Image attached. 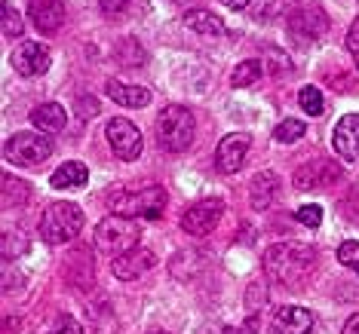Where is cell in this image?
Listing matches in <instances>:
<instances>
[{
    "label": "cell",
    "mask_w": 359,
    "mask_h": 334,
    "mask_svg": "<svg viewBox=\"0 0 359 334\" xmlns=\"http://www.w3.org/2000/svg\"><path fill=\"white\" fill-rule=\"evenodd\" d=\"M53 153V141L43 132H15L4 144V157L13 166H40Z\"/></svg>",
    "instance_id": "52a82bcc"
},
{
    "label": "cell",
    "mask_w": 359,
    "mask_h": 334,
    "mask_svg": "<svg viewBox=\"0 0 359 334\" xmlns=\"http://www.w3.org/2000/svg\"><path fill=\"white\" fill-rule=\"evenodd\" d=\"M347 50H350V55H353V62H356V68H359V15H356L353 28L347 31Z\"/></svg>",
    "instance_id": "d6a6232c"
},
{
    "label": "cell",
    "mask_w": 359,
    "mask_h": 334,
    "mask_svg": "<svg viewBox=\"0 0 359 334\" xmlns=\"http://www.w3.org/2000/svg\"><path fill=\"white\" fill-rule=\"evenodd\" d=\"M249 144L252 138L246 132H231L218 141V151H215V169L222 175H233L243 169V162L249 157Z\"/></svg>",
    "instance_id": "9c48e42d"
},
{
    "label": "cell",
    "mask_w": 359,
    "mask_h": 334,
    "mask_svg": "<svg viewBox=\"0 0 359 334\" xmlns=\"http://www.w3.org/2000/svg\"><path fill=\"white\" fill-rule=\"evenodd\" d=\"M264 273L267 279H273L276 285L285 288H298L310 279L316 267V251L307 242H276L264 251Z\"/></svg>",
    "instance_id": "6da1fadb"
},
{
    "label": "cell",
    "mask_w": 359,
    "mask_h": 334,
    "mask_svg": "<svg viewBox=\"0 0 359 334\" xmlns=\"http://www.w3.org/2000/svg\"><path fill=\"white\" fill-rule=\"evenodd\" d=\"M332 144L341 160H359V113H347V117L338 120V126L332 132Z\"/></svg>",
    "instance_id": "5bb4252c"
},
{
    "label": "cell",
    "mask_w": 359,
    "mask_h": 334,
    "mask_svg": "<svg viewBox=\"0 0 359 334\" xmlns=\"http://www.w3.org/2000/svg\"><path fill=\"white\" fill-rule=\"evenodd\" d=\"M50 334H83V328H80V322L74 316H59Z\"/></svg>",
    "instance_id": "1f68e13d"
},
{
    "label": "cell",
    "mask_w": 359,
    "mask_h": 334,
    "mask_svg": "<svg viewBox=\"0 0 359 334\" xmlns=\"http://www.w3.org/2000/svg\"><path fill=\"white\" fill-rule=\"evenodd\" d=\"M4 206H15V202H25L28 200V190L31 187L28 184H22V181H15L13 175H4Z\"/></svg>",
    "instance_id": "4316f807"
},
{
    "label": "cell",
    "mask_w": 359,
    "mask_h": 334,
    "mask_svg": "<svg viewBox=\"0 0 359 334\" xmlns=\"http://www.w3.org/2000/svg\"><path fill=\"white\" fill-rule=\"evenodd\" d=\"M285 31H289V40L295 46H313L316 40H320L325 31H329V15H325L320 6H298V10H292L285 15Z\"/></svg>",
    "instance_id": "8992f818"
},
{
    "label": "cell",
    "mask_w": 359,
    "mask_h": 334,
    "mask_svg": "<svg viewBox=\"0 0 359 334\" xmlns=\"http://www.w3.org/2000/svg\"><path fill=\"white\" fill-rule=\"evenodd\" d=\"M276 193H280V178L273 172H258L252 178V187H249V202L255 211H264L273 206Z\"/></svg>",
    "instance_id": "e0dca14e"
},
{
    "label": "cell",
    "mask_w": 359,
    "mask_h": 334,
    "mask_svg": "<svg viewBox=\"0 0 359 334\" xmlns=\"http://www.w3.org/2000/svg\"><path fill=\"white\" fill-rule=\"evenodd\" d=\"M157 141L163 151L182 153L194 141V113L182 104H169L157 117Z\"/></svg>",
    "instance_id": "277c9868"
},
{
    "label": "cell",
    "mask_w": 359,
    "mask_h": 334,
    "mask_svg": "<svg viewBox=\"0 0 359 334\" xmlns=\"http://www.w3.org/2000/svg\"><path fill=\"white\" fill-rule=\"evenodd\" d=\"M264 64H267V71H271V74H285V71H292V62L285 59V53L276 50V46H271V50H267Z\"/></svg>",
    "instance_id": "f1b7e54d"
},
{
    "label": "cell",
    "mask_w": 359,
    "mask_h": 334,
    "mask_svg": "<svg viewBox=\"0 0 359 334\" xmlns=\"http://www.w3.org/2000/svg\"><path fill=\"white\" fill-rule=\"evenodd\" d=\"M114 59L123 64V68H138V64L144 62V50L138 46V40L126 37L123 43H117V50H114Z\"/></svg>",
    "instance_id": "603a6c76"
},
{
    "label": "cell",
    "mask_w": 359,
    "mask_h": 334,
    "mask_svg": "<svg viewBox=\"0 0 359 334\" xmlns=\"http://www.w3.org/2000/svg\"><path fill=\"white\" fill-rule=\"evenodd\" d=\"M114 215L123 218H144V221H157L166 211V190L157 184L138 187V190H120L108 200Z\"/></svg>",
    "instance_id": "7a4b0ae2"
},
{
    "label": "cell",
    "mask_w": 359,
    "mask_h": 334,
    "mask_svg": "<svg viewBox=\"0 0 359 334\" xmlns=\"http://www.w3.org/2000/svg\"><path fill=\"white\" fill-rule=\"evenodd\" d=\"M224 334H246V331H240V328H233V325H227Z\"/></svg>",
    "instance_id": "74e56055"
},
{
    "label": "cell",
    "mask_w": 359,
    "mask_h": 334,
    "mask_svg": "<svg viewBox=\"0 0 359 334\" xmlns=\"http://www.w3.org/2000/svg\"><path fill=\"white\" fill-rule=\"evenodd\" d=\"M341 334H359V313H353L350 319L344 322V328H341Z\"/></svg>",
    "instance_id": "d590c367"
},
{
    "label": "cell",
    "mask_w": 359,
    "mask_h": 334,
    "mask_svg": "<svg viewBox=\"0 0 359 334\" xmlns=\"http://www.w3.org/2000/svg\"><path fill=\"white\" fill-rule=\"evenodd\" d=\"M295 218H298V221L304 224V227H320V221H323V209H320V206H301Z\"/></svg>",
    "instance_id": "4dcf8cb0"
},
{
    "label": "cell",
    "mask_w": 359,
    "mask_h": 334,
    "mask_svg": "<svg viewBox=\"0 0 359 334\" xmlns=\"http://www.w3.org/2000/svg\"><path fill=\"white\" fill-rule=\"evenodd\" d=\"M184 25L191 31H197V34H209V37L224 34V22L218 19L215 13H209V10H187L184 13Z\"/></svg>",
    "instance_id": "44dd1931"
},
{
    "label": "cell",
    "mask_w": 359,
    "mask_h": 334,
    "mask_svg": "<svg viewBox=\"0 0 359 334\" xmlns=\"http://www.w3.org/2000/svg\"><path fill=\"white\" fill-rule=\"evenodd\" d=\"M222 215H224V200H218V197L200 200L184 209L182 230L187 236H209L218 227V221H222Z\"/></svg>",
    "instance_id": "ba28073f"
},
{
    "label": "cell",
    "mask_w": 359,
    "mask_h": 334,
    "mask_svg": "<svg viewBox=\"0 0 359 334\" xmlns=\"http://www.w3.org/2000/svg\"><path fill=\"white\" fill-rule=\"evenodd\" d=\"M37 230L40 239L50 242V246L77 239V233L83 230V209L74 206V202H53V206H46Z\"/></svg>",
    "instance_id": "3957f363"
},
{
    "label": "cell",
    "mask_w": 359,
    "mask_h": 334,
    "mask_svg": "<svg viewBox=\"0 0 359 334\" xmlns=\"http://www.w3.org/2000/svg\"><path fill=\"white\" fill-rule=\"evenodd\" d=\"M50 62L53 55L46 50L43 43H34V40H28V43H22L19 50L13 53V64L15 71H19L22 77H40L50 71Z\"/></svg>",
    "instance_id": "7c38bea8"
},
{
    "label": "cell",
    "mask_w": 359,
    "mask_h": 334,
    "mask_svg": "<svg viewBox=\"0 0 359 334\" xmlns=\"http://www.w3.org/2000/svg\"><path fill=\"white\" fill-rule=\"evenodd\" d=\"M104 135H108L111 151L117 153L120 160L129 162V160H135L138 153H142V132H138V129L123 117L111 120V123L104 126Z\"/></svg>",
    "instance_id": "30bf717a"
},
{
    "label": "cell",
    "mask_w": 359,
    "mask_h": 334,
    "mask_svg": "<svg viewBox=\"0 0 359 334\" xmlns=\"http://www.w3.org/2000/svg\"><path fill=\"white\" fill-rule=\"evenodd\" d=\"M271 334H310L313 331V313L304 307H280L271 319Z\"/></svg>",
    "instance_id": "9a60e30c"
},
{
    "label": "cell",
    "mask_w": 359,
    "mask_h": 334,
    "mask_svg": "<svg viewBox=\"0 0 359 334\" xmlns=\"http://www.w3.org/2000/svg\"><path fill=\"white\" fill-rule=\"evenodd\" d=\"M89 181V169L83 166V162L71 160V162H62L59 169L53 172L50 184L55 187V190H65V187H83Z\"/></svg>",
    "instance_id": "ffe728a7"
},
{
    "label": "cell",
    "mask_w": 359,
    "mask_h": 334,
    "mask_svg": "<svg viewBox=\"0 0 359 334\" xmlns=\"http://www.w3.org/2000/svg\"><path fill=\"white\" fill-rule=\"evenodd\" d=\"M142 239V227L135 218H123V215H111L95 227V249L104 255H123V251L135 249V242Z\"/></svg>",
    "instance_id": "5b68a950"
},
{
    "label": "cell",
    "mask_w": 359,
    "mask_h": 334,
    "mask_svg": "<svg viewBox=\"0 0 359 334\" xmlns=\"http://www.w3.org/2000/svg\"><path fill=\"white\" fill-rule=\"evenodd\" d=\"M99 6L104 13H120V10H126L129 6V0H99Z\"/></svg>",
    "instance_id": "836d02e7"
},
{
    "label": "cell",
    "mask_w": 359,
    "mask_h": 334,
    "mask_svg": "<svg viewBox=\"0 0 359 334\" xmlns=\"http://www.w3.org/2000/svg\"><path fill=\"white\" fill-rule=\"evenodd\" d=\"M304 132H307L304 120H283V123L273 129V138L283 144H292V141H298V138H304Z\"/></svg>",
    "instance_id": "d4e9b609"
},
{
    "label": "cell",
    "mask_w": 359,
    "mask_h": 334,
    "mask_svg": "<svg viewBox=\"0 0 359 334\" xmlns=\"http://www.w3.org/2000/svg\"><path fill=\"white\" fill-rule=\"evenodd\" d=\"M22 28H25V22H22V15L13 10L10 0H4V34L6 37H19Z\"/></svg>",
    "instance_id": "83f0119b"
},
{
    "label": "cell",
    "mask_w": 359,
    "mask_h": 334,
    "mask_svg": "<svg viewBox=\"0 0 359 334\" xmlns=\"http://www.w3.org/2000/svg\"><path fill=\"white\" fill-rule=\"evenodd\" d=\"M285 4H295V0H271V6H267V4H264V13H261V15H264V19H273V15H276V13H280V10H283V6H285Z\"/></svg>",
    "instance_id": "e575fe53"
},
{
    "label": "cell",
    "mask_w": 359,
    "mask_h": 334,
    "mask_svg": "<svg viewBox=\"0 0 359 334\" xmlns=\"http://www.w3.org/2000/svg\"><path fill=\"white\" fill-rule=\"evenodd\" d=\"M222 4L227 6V10H246L252 0H222Z\"/></svg>",
    "instance_id": "8d00e7d4"
},
{
    "label": "cell",
    "mask_w": 359,
    "mask_h": 334,
    "mask_svg": "<svg viewBox=\"0 0 359 334\" xmlns=\"http://www.w3.org/2000/svg\"><path fill=\"white\" fill-rule=\"evenodd\" d=\"M28 249H31V246H28V236H25V233H13V230L4 233V242H0V255H4L6 260L22 258Z\"/></svg>",
    "instance_id": "cb8c5ba5"
},
{
    "label": "cell",
    "mask_w": 359,
    "mask_h": 334,
    "mask_svg": "<svg viewBox=\"0 0 359 334\" xmlns=\"http://www.w3.org/2000/svg\"><path fill=\"white\" fill-rule=\"evenodd\" d=\"M28 19L34 22L40 34H55L65 25V4L62 0H31Z\"/></svg>",
    "instance_id": "2e32d148"
},
{
    "label": "cell",
    "mask_w": 359,
    "mask_h": 334,
    "mask_svg": "<svg viewBox=\"0 0 359 334\" xmlns=\"http://www.w3.org/2000/svg\"><path fill=\"white\" fill-rule=\"evenodd\" d=\"M31 123H34L37 132L55 135V132H62L65 129V123H68V113H65L62 104L46 102V104H37V108L31 111Z\"/></svg>",
    "instance_id": "d6986e66"
},
{
    "label": "cell",
    "mask_w": 359,
    "mask_h": 334,
    "mask_svg": "<svg viewBox=\"0 0 359 334\" xmlns=\"http://www.w3.org/2000/svg\"><path fill=\"white\" fill-rule=\"evenodd\" d=\"M264 64H261L258 59H246V62H240L233 68V74H231V86L236 89H243V86H252V83H258L261 74H264Z\"/></svg>",
    "instance_id": "7402d4cb"
},
{
    "label": "cell",
    "mask_w": 359,
    "mask_h": 334,
    "mask_svg": "<svg viewBox=\"0 0 359 334\" xmlns=\"http://www.w3.org/2000/svg\"><path fill=\"white\" fill-rule=\"evenodd\" d=\"M151 334H166V331H151Z\"/></svg>",
    "instance_id": "f35d334b"
},
{
    "label": "cell",
    "mask_w": 359,
    "mask_h": 334,
    "mask_svg": "<svg viewBox=\"0 0 359 334\" xmlns=\"http://www.w3.org/2000/svg\"><path fill=\"white\" fill-rule=\"evenodd\" d=\"M154 264H157L154 251L135 246V249H129V251H123V255L114 258V276H117L120 282H133V279H138V276L148 273Z\"/></svg>",
    "instance_id": "4fadbf2b"
},
{
    "label": "cell",
    "mask_w": 359,
    "mask_h": 334,
    "mask_svg": "<svg viewBox=\"0 0 359 334\" xmlns=\"http://www.w3.org/2000/svg\"><path fill=\"white\" fill-rule=\"evenodd\" d=\"M341 178V166L332 160H310L304 166L295 169V178H292V184L298 187V190H316V187H329Z\"/></svg>",
    "instance_id": "8fae6325"
},
{
    "label": "cell",
    "mask_w": 359,
    "mask_h": 334,
    "mask_svg": "<svg viewBox=\"0 0 359 334\" xmlns=\"http://www.w3.org/2000/svg\"><path fill=\"white\" fill-rule=\"evenodd\" d=\"M338 260L344 267H353V270H359V242H353V239L341 242V246H338Z\"/></svg>",
    "instance_id": "f546056e"
},
{
    "label": "cell",
    "mask_w": 359,
    "mask_h": 334,
    "mask_svg": "<svg viewBox=\"0 0 359 334\" xmlns=\"http://www.w3.org/2000/svg\"><path fill=\"white\" fill-rule=\"evenodd\" d=\"M104 92L111 95L120 108H148L151 104V92L144 86H133V83H123V80H108Z\"/></svg>",
    "instance_id": "ac0fdd59"
},
{
    "label": "cell",
    "mask_w": 359,
    "mask_h": 334,
    "mask_svg": "<svg viewBox=\"0 0 359 334\" xmlns=\"http://www.w3.org/2000/svg\"><path fill=\"white\" fill-rule=\"evenodd\" d=\"M298 102H301V108H304V113H310V117H320V113L325 111V99H323V92L316 86H304V89H301Z\"/></svg>",
    "instance_id": "484cf974"
}]
</instances>
